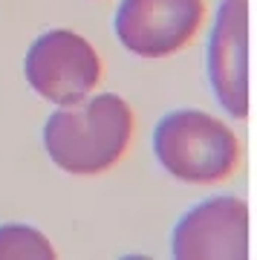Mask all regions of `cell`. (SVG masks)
Here are the masks:
<instances>
[{
  "label": "cell",
  "instance_id": "1",
  "mask_svg": "<svg viewBox=\"0 0 257 260\" xmlns=\"http://www.w3.org/2000/svg\"><path fill=\"white\" fill-rule=\"evenodd\" d=\"M130 133L133 113L121 95H84L46 119L44 148L67 174H101L124 156Z\"/></svg>",
  "mask_w": 257,
  "mask_h": 260
},
{
  "label": "cell",
  "instance_id": "2",
  "mask_svg": "<svg viewBox=\"0 0 257 260\" xmlns=\"http://www.w3.org/2000/svg\"><path fill=\"white\" fill-rule=\"evenodd\" d=\"M153 153L171 177L211 185L231 177L240 159V142L229 124L202 110H171L153 130Z\"/></svg>",
  "mask_w": 257,
  "mask_h": 260
},
{
  "label": "cell",
  "instance_id": "3",
  "mask_svg": "<svg viewBox=\"0 0 257 260\" xmlns=\"http://www.w3.org/2000/svg\"><path fill=\"white\" fill-rule=\"evenodd\" d=\"M23 73L41 99L67 107L95 90L101 78V58L87 38L70 29H52L32 41Z\"/></svg>",
  "mask_w": 257,
  "mask_h": 260
},
{
  "label": "cell",
  "instance_id": "4",
  "mask_svg": "<svg viewBox=\"0 0 257 260\" xmlns=\"http://www.w3.org/2000/svg\"><path fill=\"white\" fill-rule=\"evenodd\" d=\"M202 15V0H121L116 35L133 55L165 58L197 35Z\"/></svg>",
  "mask_w": 257,
  "mask_h": 260
},
{
  "label": "cell",
  "instance_id": "5",
  "mask_svg": "<svg viewBox=\"0 0 257 260\" xmlns=\"http://www.w3.org/2000/svg\"><path fill=\"white\" fill-rule=\"evenodd\" d=\"M171 251L179 260H246L248 205L240 197H211L194 205L174 229Z\"/></svg>",
  "mask_w": 257,
  "mask_h": 260
},
{
  "label": "cell",
  "instance_id": "6",
  "mask_svg": "<svg viewBox=\"0 0 257 260\" xmlns=\"http://www.w3.org/2000/svg\"><path fill=\"white\" fill-rule=\"evenodd\" d=\"M208 78L222 110L248 116V0H222L208 38Z\"/></svg>",
  "mask_w": 257,
  "mask_h": 260
},
{
  "label": "cell",
  "instance_id": "7",
  "mask_svg": "<svg viewBox=\"0 0 257 260\" xmlns=\"http://www.w3.org/2000/svg\"><path fill=\"white\" fill-rule=\"evenodd\" d=\"M0 257H55L52 243L23 223L0 225Z\"/></svg>",
  "mask_w": 257,
  "mask_h": 260
}]
</instances>
